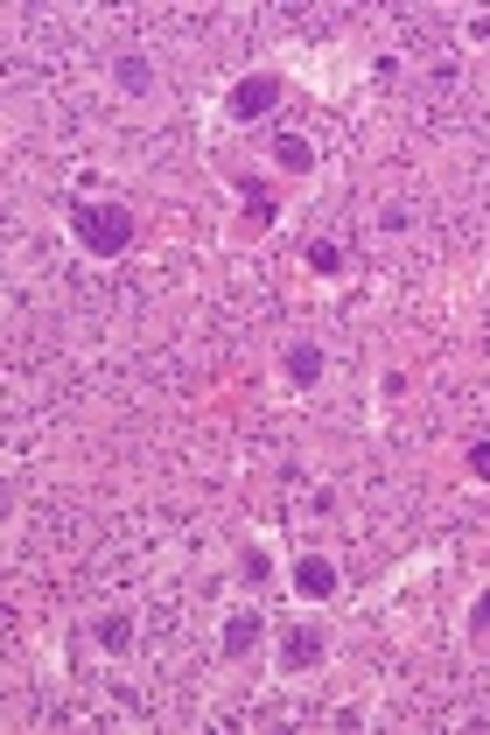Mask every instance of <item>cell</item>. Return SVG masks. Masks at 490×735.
Instances as JSON below:
<instances>
[{
    "instance_id": "11",
    "label": "cell",
    "mask_w": 490,
    "mask_h": 735,
    "mask_svg": "<svg viewBox=\"0 0 490 735\" xmlns=\"http://www.w3.org/2000/svg\"><path fill=\"white\" fill-rule=\"evenodd\" d=\"M99 645H105V652H126V645H134V616H126V610L99 616Z\"/></svg>"
},
{
    "instance_id": "13",
    "label": "cell",
    "mask_w": 490,
    "mask_h": 735,
    "mask_svg": "<svg viewBox=\"0 0 490 735\" xmlns=\"http://www.w3.org/2000/svg\"><path fill=\"white\" fill-rule=\"evenodd\" d=\"M238 575L245 581H267V554H259V546H245V554H238Z\"/></svg>"
},
{
    "instance_id": "7",
    "label": "cell",
    "mask_w": 490,
    "mask_h": 735,
    "mask_svg": "<svg viewBox=\"0 0 490 735\" xmlns=\"http://www.w3.org/2000/svg\"><path fill=\"white\" fill-rule=\"evenodd\" d=\"M280 371H288V379L309 392L315 379H323V344H288V357H280Z\"/></svg>"
},
{
    "instance_id": "3",
    "label": "cell",
    "mask_w": 490,
    "mask_h": 735,
    "mask_svg": "<svg viewBox=\"0 0 490 735\" xmlns=\"http://www.w3.org/2000/svg\"><path fill=\"white\" fill-rule=\"evenodd\" d=\"M323 631H309V624H294L288 637H280V672H309V666H323Z\"/></svg>"
},
{
    "instance_id": "1",
    "label": "cell",
    "mask_w": 490,
    "mask_h": 735,
    "mask_svg": "<svg viewBox=\"0 0 490 735\" xmlns=\"http://www.w3.org/2000/svg\"><path fill=\"white\" fill-rule=\"evenodd\" d=\"M70 232H78L85 253L120 259L126 245H134V211H126V203H70Z\"/></svg>"
},
{
    "instance_id": "2",
    "label": "cell",
    "mask_w": 490,
    "mask_h": 735,
    "mask_svg": "<svg viewBox=\"0 0 490 735\" xmlns=\"http://www.w3.org/2000/svg\"><path fill=\"white\" fill-rule=\"evenodd\" d=\"M280 91H288V85H280L274 70H253V78H238V85H232L224 112H232V120H267V112L280 105Z\"/></svg>"
},
{
    "instance_id": "8",
    "label": "cell",
    "mask_w": 490,
    "mask_h": 735,
    "mask_svg": "<svg viewBox=\"0 0 490 735\" xmlns=\"http://www.w3.org/2000/svg\"><path fill=\"white\" fill-rule=\"evenodd\" d=\"M238 197H245V224H274V218H280V203L267 197V182H259L253 168L238 176Z\"/></svg>"
},
{
    "instance_id": "5",
    "label": "cell",
    "mask_w": 490,
    "mask_h": 735,
    "mask_svg": "<svg viewBox=\"0 0 490 735\" xmlns=\"http://www.w3.org/2000/svg\"><path fill=\"white\" fill-rule=\"evenodd\" d=\"M259 637H267V616H259V610H232V616H224V652H232V658H245Z\"/></svg>"
},
{
    "instance_id": "9",
    "label": "cell",
    "mask_w": 490,
    "mask_h": 735,
    "mask_svg": "<svg viewBox=\"0 0 490 735\" xmlns=\"http://www.w3.org/2000/svg\"><path fill=\"white\" fill-rule=\"evenodd\" d=\"M274 162L288 168V176H309V168H315V147L301 141V134H274Z\"/></svg>"
},
{
    "instance_id": "6",
    "label": "cell",
    "mask_w": 490,
    "mask_h": 735,
    "mask_svg": "<svg viewBox=\"0 0 490 735\" xmlns=\"http://www.w3.org/2000/svg\"><path fill=\"white\" fill-rule=\"evenodd\" d=\"M112 85H120L126 99H147V91H155V64H147L141 49H126L120 64H112Z\"/></svg>"
},
{
    "instance_id": "14",
    "label": "cell",
    "mask_w": 490,
    "mask_h": 735,
    "mask_svg": "<svg viewBox=\"0 0 490 735\" xmlns=\"http://www.w3.org/2000/svg\"><path fill=\"white\" fill-rule=\"evenodd\" d=\"M469 477L490 483V442H469Z\"/></svg>"
},
{
    "instance_id": "12",
    "label": "cell",
    "mask_w": 490,
    "mask_h": 735,
    "mask_svg": "<svg viewBox=\"0 0 490 735\" xmlns=\"http://www.w3.org/2000/svg\"><path fill=\"white\" fill-rule=\"evenodd\" d=\"M469 637H490V589L469 602Z\"/></svg>"
},
{
    "instance_id": "4",
    "label": "cell",
    "mask_w": 490,
    "mask_h": 735,
    "mask_svg": "<svg viewBox=\"0 0 490 735\" xmlns=\"http://www.w3.org/2000/svg\"><path fill=\"white\" fill-rule=\"evenodd\" d=\"M294 589L309 595V602L336 595V560H323V554H301V560H294Z\"/></svg>"
},
{
    "instance_id": "10",
    "label": "cell",
    "mask_w": 490,
    "mask_h": 735,
    "mask_svg": "<svg viewBox=\"0 0 490 735\" xmlns=\"http://www.w3.org/2000/svg\"><path fill=\"white\" fill-rule=\"evenodd\" d=\"M301 259H309V267L323 274V280H336V274L350 267V253H344V245H336V238H309V253H301Z\"/></svg>"
}]
</instances>
